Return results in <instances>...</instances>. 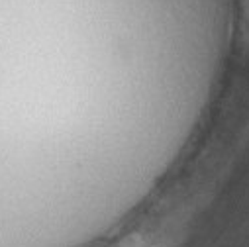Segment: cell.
<instances>
[{"instance_id":"obj_1","label":"cell","mask_w":249,"mask_h":247,"mask_svg":"<svg viewBox=\"0 0 249 247\" xmlns=\"http://www.w3.org/2000/svg\"><path fill=\"white\" fill-rule=\"evenodd\" d=\"M114 247H165V243L159 237H151V235H143V233H132L130 237L122 239Z\"/></svg>"}]
</instances>
